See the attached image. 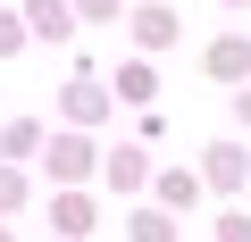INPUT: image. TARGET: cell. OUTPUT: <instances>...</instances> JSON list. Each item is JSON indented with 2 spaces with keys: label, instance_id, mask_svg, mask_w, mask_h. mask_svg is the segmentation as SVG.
<instances>
[{
  "label": "cell",
  "instance_id": "obj_1",
  "mask_svg": "<svg viewBox=\"0 0 251 242\" xmlns=\"http://www.w3.org/2000/svg\"><path fill=\"white\" fill-rule=\"evenodd\" d=\"M243 176H251V159H243L234 142H218V151H209V184H218V192H234Z\"/></svg>",
  "mask_w": 251,
  "mask_h": 242
},
{
  "label": "cell",
  "instance_id": "obj_2",
  "mask_svg": "<svg viewBox=\"0 0 251 242\" xmlns=\"http://www.w3.org/2000/svg\"><path fill=\"white\" fill-rule=\"evenodd\" d=\"M243 67H251V50H243L234 34H226V42H209V75H226V84H234Z\"/></svg>",
  "mask_w": 251,
  "mask_h": 242
},
{
  "label": "cell",
  "instance_id": "obj_3",
  "mask_svg": "<svg viewBox=\"0 0 251 242\" xmlns=\"http://www.w3.org/2000/svg\"><path fill=\"white\" fill-rule=\"evenodd\" d=\"M143 176H151V167H143V151H109V184H117V192H134Z\"/></svg>",
  "mask_w": 251,
  "mask_h": 242
},
{
  "label": "cell",
  "instance_id": "obj_4",
  "mask_svg": "<svg viewBox=\"0 0 251 242\" xmlns=\"http://www.w3.org/2000/svg\"><path fill=\"white\" fill-rule=\"evenodd\" d=\"M134 34H143V42H151V50H159V42H168V34H176V17H168V9H143V17H134Z\"/></svg>",
  "mask_w": 251,
  "mask_h": 242
},
{
  "label": "cell",
  "instance_id": "obj_5",
  "mask_svg": "<svg viewBox=\"0 0 251 242\" xmlns=\"http://www.w3.org/2000/svg\"><path fill=\"white\" fill-rule=\"evenodd\" d=\"M84 159H92L84 142H50V176H84Z\"/></svg>",
  "mask_w": 251,
  "mask_h": 242
},
{
  "label": "cell",
  "instance_id": "obj_6",
  "mask_svg": "<svg viewBox=\"0 0 251 242\" xmlns=\"http://www.w3.org/2000/svg\"><path fill=\"white\" fill-rule=\"evenodd\" d=\"M50 217H59V225H67V234H84V225H92V200H84V192H67V200H59V209H50Z\"/></svg>",
  "mask_w": 251,
  "mask_h": 242
},
{
  "label": "cell",
  "instance_id": "obj_7",
  "mask_svg": "<svg viewBox=\"0 0 251 242\" xmlns=\"http://www.w3.org/2000/svg\"><path fill=\"white\" fill-rule=\"evenodd\" d=\"M67 117H75V126H92V117H100V92H92V84H75V92H67Z\"/></svg>",
  "mask_w": 251,
  "mask_h": 242
},
{
  "label": "cell",
  "instance_id": "obj_8",
  "mask_svg": "<svg viewBox=\"0 0 251 242\" xmlns=\"http://www.w3.org/2000/svg\"><path fill=\"white\" fill-rule=\"evenodd\" d=\"M34 34H67V9H59V0H34Z\"/></svg>",
  "mask_w": 251,
  "mask_h": 242
},
{
  "label": "cell",
  "instance_id": "obj_9",
  "mask_svg": "<svg viewBox=\"0 0 251 242\" xmlns=\"http://www.w3.org/2000/svg\"><path fill=\"white\" fill-rule=\"evenodd\" d=\"M9 50H25V25H17V17H0V59H9Z\"/></svg>",
  "mask_w": 251,
  "mask_h": 242
},
{
  "label": "cell",
  "instance_id": "obj_10",
  "mask_svg": "<svg viewBox=\"0 0 251 242\" xmlns=\"http://www.w3.org/2000/svg\"><path fill=\"white\" fill-rule=\"evenodd\" d=\"M25 200V176H9V167H0V209H17Z\"/></svg>",
  "mask_w": 251,
  "mask_h": 242
},
{
  "label": "cell",
  "instance_id": "obj_11",
  "mask_svg": "<svg viewBox=\"0 0 251 242\" xmlns=\"http://www.w3.org/2000/svg\"><path fill=\"white\" fill-rule=\"evenodd\" d=\"M134 242H168V217H134Z\"/></svg>",
  "mask_w": 251,
  "mask_h": 242
},
{
  "label": "cell",
  "instance_id": "obj_12",
  "mask_svg": "<svg viewBox=\"0 0 251 242\" xmlns=\"http://www.w3.org/2000/svg\"><path fill=\"white\" fill-rule=\"evenodd\" d=\"M218 242H251V217H226V225H218Z\"/></svg>",
  "mask_w": 251,
  "mask_h": 242
},
{
  "label": "cell",
  "instance_id": "obj_13",
  "mask_svg": "<svg viewBox=\"0 0 251 242\" xmlns=\"http://www.w3.org/2000/svg\"><path fill=\"white\" fill-rule=\"evenodd\" d=\"M234 117H243V126H251V92H234Z\"/></svg>",
  "mask_w": 251,
  "mask_h": 242
},
{
  "label": "cell",
  "instance_id": "obj_14",
  "mask_svg": "<svg viewBox=\"0 0 251 242\" xmlns=\"http://www.w3.org/2000/svg\"><path fill=\"white\" fill-rule=\"evenodd\" d=\"M0 242H9V234H0Z\"/></svg>",
  "mask_w": 251,
  "mask_h": 242
}]
</instances>
